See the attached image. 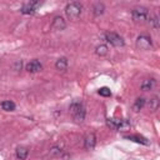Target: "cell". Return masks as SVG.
Wrapping results in <instances>:
<instances>
[{
    "label": "cell",
    "instance_id": "ac0fdd59",
    "mask_svg": "<svg viewBox=\"0 0 160 160\" xmlns=\"http://www.w3.org/2000/svg\"><path fill=\"white\" fill-rule=\"evenodd\" d=\"M149 25H150L154 30H159V28H160V20H159V18H158L156 15L149 16Z\"/></svg>",
    "mask_w": 160,
    "mask_h": 160
},
{
    "label": "cell",
    "instance_id": "2e32d148",
    "mask_svg": "<svg viewBox=\"0 0 160 160\" xmlns=\"http://www.w3.org/2000/svg\"><path fill=\"white\" fill-rule=\"evenodd\" d=\"M145 104H146V100H145L144 98H138V99L134 101V104H132V110H134V111H140V110L145 106Z\"/></svg>",
    "mask_w": 160,
    "mask_h": 160
},
{
    "label": "cell",
    "instance_id": "5b68a950",
    "mask_svg": "<svg viewBox=\"0 0 160 160\" xmlns=\"http://www.w3.org/2000/svg\"><path fill=\"white\" fill-rule=\"evenodd\" d=\"M136 48L140 50H150L152 48V41L151 38L148 35H139L136 38Z\"/></svg>",
    "mask_w": 160,
    "mask_h": 160
},
{
    "label": "cell",
    "instance_id": "4fadbf2b",
    "mask_svg": "<svg viewBox=\"0 0 160 160\" xmlns=\"http://www.w3.org/2000/svg\"><path fill=\"white\" fill-rule=\"evenodd\" d=\"M29 155V149L25 146H19L16 148V158L19 160H25Z\"/></svg>",
    "mask_w": 160,
    "mask_h": 160
},
{
    "label": "cell",
    "instance_id": "9a60e30c",
    "mask_svg": "<svg viewBox=\"0 0 160 160\" xmlns=\"http://www.w3.org/2000/svg\"><path fill=\"white\" fill-rule=\"evenodd\" d=\"M159 98L158 96H152L151 99H149L148 101V108L150 109V111H156L159 108Z\"/></svg>",
    "mask_w": 160,
    "mask_h": 160
},
{
    "label": "cell",
    "instance_id": "3957f363",
    "mask_svg": "<svg viewBox=\"0 0 160 160\" xmlns=\"http://www.w3.org/2000/svg\"><path fill=\"white\" fill-rule=\"evenodd\" d=\"M104 36H105V40H106L108 42H110V44H111L112 46H115V48H121V46L125 45L124 39H122L118 32H114V31H106Z\"/></svg>",
    "mask_w": 160,
    "mask_h": 160
},
{
    "label": "cell",
    "instance_id": "7c38bea8",
    "mask_svg": "<svg viewBox=\"0 0 160 160\" xmlns=\"http://www.w3.org/2000/svg\"><path fill=\"white\" fill-rule=\"evenodd\" d=\"M68 65H69V62H68V59H66L65 56L59 58V59L56 60V62H55V68H56V70H59V71H65V70L68 69Z\"/></svg>",
    "mask_w": 160,
    "mask_h": 160
},
{
    "label": "cell",
    "instance_id": "6da1fadb",
    "mask_svg": "<svg viewBox=\"0 0 160 160\" xmlns=\"http://www.w3.org/2000/svg\"><path fill=\"white\" fill-rule=\"evenodd\" d=\"M70 112L72 115V119L76 124H81L85 119V109L81 104V101H72L71 105H70Z\"/></svg>",
    "mask_w": 160,
    "mask_h": 160
},
{
    "label": "cell",
    "instance_id": "8992f818",
    "mask_svg": "<svg viewBox=\"0 0 160 160\" xmlns=\"http://www.w3.org/2000/svg\"><path fill=\"white\" fill-rule=\"evenodd\" d=\"M40 5H41L40 1H29V2H26V4H24L21 6L20 11L22 14H25V15H32V14H35V11L38 10V8Z\"/></svg>",
    "mask_w": 160,
    "mask_h": 160
},
{
    "label": "cell",
    "instance_id": "277c9868",
    "mask_svg": "<svg viewBox=\"0 0 160 160\" xmlns=\"http://www.w3.org/2000/svg\"><path fill=\"white\" fill-rule=\"evenodd\" d=\"M131 16H132V20L135 22H142L144 20L148 19L149 16V10L145 8V6H138L135 8L132 11H131Z\"/></svg>",
    "mask_w": 160,
    "mask_h": 160
},
{
    "label": "cell",
    "instance_id": "7402d4cb",
    "mask_svg": "<svg viewBox=\"0 0 160 160\" xmlns=\"http://www.w3.org/2000/svg\"><path fill=\"white\" fill-rule=\"evenodd\" d=\"M98 92H99V95H101V96H105V98H108V96H111V91H110V89H109V88H106V86H104V88H100V89L98 90Z\"/></svg>",
    "mask_w": 160,
    "mask_h": 160
},
{
    "label": "cell",
    "instance_id": "ffe728a7",
    "mask_svg": "<svg viewBox=\"0 0 160 160\" xmlns=\"http://www.w3.org/2000/svg\"><path fill=\"white\" fill-rule=\"evenodd\" d=\"M61 154H62V149H61V146H59V145H54V146L50 148V150H49V155H50L51 158L60 156Z\"/></svg>",
    "mask_w": 160,
    "mask_h": 160
},
{
    "label": "cell",
    "instance_id": "52a82bcc",
    "mask_svg": "<svg viewBox=\"0 0 160 160\" xmlns=\"http://www.w3.org/2000/svg\"><path fill=\"white\" fill-rule=\"evenodd\" d=\"M66 28V21L61 16H55L52 22H51V29L55 31H61Z\"/></svg>",
    "mask_w": 160,
    "mask_h": 160
},
{
    "label": "cell",
    "instance_id": "d6986e66",
    "mask_svg": "<svg viewBox=\"0 0 160 160\" xmlns=\"http://www.w3.org/2000/svg\"><path fill=\"white\" fill-rule=\"evenodd\" d=\"M1 109L5 111H14L15 110V102H12L11 100H4L1 102Z\"/></svg>",
    "mask_w": 160,
    "mask_h": 160
},
{
    "label": "cell",
    "instance_id": "9c48e42d",
    "mask_svg": "<svg viewBox=\"0 0 160 160\" xmlns=\"http://www.w3.org/2000/svg\"><path fill=\"white\" fill-rule=\"evenodd\" d=\"M95 145H96V136H95V134L94 132L88 134L85 136V139H84V148L86 150H92L95 148Z\"/></svg>",
    "mask_w": 160,
    "mask_h": 160
},
{
    "label": "cell",
    "instance_id": "30bf717a",
    "mask_svg": "<svg viewBox=\"0 0 160 160\" xmlns=\"http://www.w3.org/2000/svg\"><path fill=\"white\" fill-rule=\"evenodd\" d=\"M155 86H156V80L155 79H145L141 82V85H140V88H141L142 91H150Z\"/></svg>",
    "mask_w": 160,
    "mask_h": 160
},
{
    "label": "cell",
    "instance_id": "ba28073f",
    "mask_svg": "<svg viewBox=\"0 0 160 160\" xmlns=\"http://www.w3.org/2000/svg\"><path fill=\"white\" fill-rule=\"evenodd\" d=\"M41 69H42V65H41V62H40L39 60H36V59H34V60H31V61H29V62L26 64V71H28V72L35 74V72L41 71Z\"/></svg>",
    "mask_w": 160,
    "mask_h": 160
},
{
    "label": "cell",
    "instance_id": "8fae6325",
    "mask_svg": "<svg viewBox=\"0 0 160 160\" xmlns=\"http://www.w3.org/2000/svg\"><path fill=\"white\" fill-rule=\"evenodd\" d=\"M124 138L128 139V140H131V141L142 144V145H149V144H150L146 138H144V136H141V135H138V134H135V135H128V136H124Z\"/></svg>",
    "mask_w": 160,
    "mask_h": 160
},
{
    "label": "cell",
    "instance_id": "603a6c76",
    "mask_svg": "<svg viewBox=\"0 0 160 160\" xmlns=\"http://www.w3.org/2000/svg\"><path fill=\"white\" fill-rule=\"evenodd\" d=\"M21 65H22V62H21V60H18L15 64H14V70H16V71H19L20 69H21Z\"/></svg>",
    "mask_w": 160,
    "mask_h": 160
},
{
    "label": "cell",
    "instance_id": "5bb4252c",
    "mask_svg": "<svg viewBox=\"0 0 160 160\" xmlns=\"http://www.w3.org/2000/svg\"><path fill=\"white\" fill-rule=\"evenodd\" d=\"M95 54L98 56H106L109 54V48L105 44H100L95 48Z\"/></svg>",
    "mask_w": 160,
    "mask_h": 160
},
{
    "label": "cell",
    "instance_id": "7a4b0ae2",
    "mask_svg": "<svg viewBox=\"0 0 160 160\" xmlns=\"http://www.w3.org/2000/svg\"><path fill=\"white\" fill-rule=\"evenodd\" d=\"M81 11H82V5L78 1H71L65 6V14L68 19L74 21L79 19V16L81 15Z\"/></svg>",
    "mask_w": 160,
    "mask_h": 160
},
{
    "label": "cell",
    "instance_id": "44dd1931",
    "mask_svg": "<svg viewBox=\"0 0 160 160\" xmlns=\"http://www.w3.org/2000/svg\"><path fill=\"white\" fill-rule=\"evenodd\" d=\"M130 128H131V124L128 120H121L116 130L118 131H126V130H130Z\"/></svg>",
    "mask_w": 160,
    "mask_h": 160
},
{
    "label": "cell",
    "instance_id": "e0dca14e",
    "mask_svg": "<svg viewBox=\"0 0 160 160\" xmlns=\"http://www.w3.org/2000/svg\"><path fill=\"white\" fill-rule=\"evenodd\" d=\"M104 11H105V6H104L102 2H96V4L94 5V8H92V12H94L95 16H100V15H102Z\"/></svg>",
    "mask_w": 160,
    "mask_h": 160
}]
</instances>
